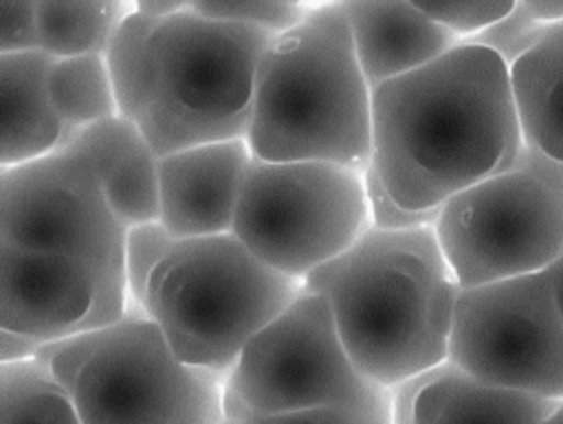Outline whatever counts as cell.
<instances>
[{
  "label": "cell",
  "mask_w": 563,
  "mask_h": 424,
  "mask_svg": "<svg viewBox=\"0 0 563 424\" xmlns=\"http://www.w3.org/2000/svg\"><path fill=\"white\" fill-rule=\"evenodd\" d=\"M449 363L481 384L563 402V316L548 278L460 290Z\"/></svg>",
  "instance_id": "cell-9"
},
{
  "label": "cell",
  "mask_w": 563,
  "mask_h": 424,
  "mask_svg": "<svg viewBox=\"0 0 563 424\" xmlns=\"http://www.w3.org/2000/svg\"><path fill=\"white\" fill-rule=\"evenodd\" d=\"M365 178V195H367V206H369V219L372 228L379 230H412L421 226H435L440 210H429V213H412L401 208L384 187L382 178L374 172L369 165L363 172Z\"/></svg>",
  "instance_id": "cell-27"
},
{
  "label": "cell",
  "mask_w": 563,
  "mask_h": 424,
  "mask_svg": "<svg viewBox=\"0 0 563 424\" xmlns=\"http://www.w3.org/2000/svg\"><path fill=\"white\" fill-rule=\"evenodd\" d=\"M528 14L541 23H563V0H523Z\"/></svg>",
  "instance_id": "cell-30"
},
{
  "label": "cell",
  "mask_w": 563,
  "mask_h": 424,
  "mask_svg": "<svg viewBox=\"0 0 563 424\" xmlns=\"http://www.w3.org/2000/svg\"><path fill=\"white\" fill-rule=\"evenodd\" d=\"M48 90L66 133L120 116L104 55L57 59L51 70Z\"/></svg>",
  "instance_id": "cell-20"
},
{
  "label": "cell",
  "mask_w": 563,
  "mask_h": 424,
  "mask_svg": "<svg viewBox=\"0 0 563 424\" xmlns=\"http://www.w3.org/2000/svg\"><path fill=\"white\" fill-rule=\"evenodd\" d=\"M341 8L369 88L424 68L460 45L451 30L406 0H352Z\"/></svg>",
  "instance_id": "cell-14"
},
{
  "label": "cell",
  "mask_w": 563,
  "mask_h": 424,
  "mask_svg": "<svg viewBox=\"0 0 563 424\" xmlns=\"http://www.w3.org/2000/svg\"><path fill=\"white\" fill-rule=\"evenodd\" d=\"M219 424H244V422H242V420H234V417H228V415H225V417H223Z\"/></svg>",
  "instance_id": "cell-34"
},
{
  "label": "cell",
  "mask_w": 563,
  "mask_h": 424,
  "mask_svg": "<svg viewBox=\"0 0 563 424\" xmlns=\"http://www.w3.org/2000/svg\"><path fill=\"white\" fill-rule=\"evenodd\" d=\"M190 10L197 12L203 19L219 21V23H232V25H244L271 32L275 36L285 34L294 28H298L309 6L302 3H282V0H271V3H257V0H249V3H225V0H197L190 3Z\"/></svg>",
  "instance_id": "cell-24"
},
{
  "label": "cell",
  "mask_w": 563,
  "mask_h": 424,
  "mask_svg": "<svg viewBox=\"0 0 563 424\" xmlns=\"http://www.w3.org/2000/svg\"><path fill=\"white\" fill-rule=\"evenodd\" d=\"M129 307L122 278L0 242V329L48 346L113 325Z\"/></svg>",
  "instance_id": "cell-12"
},
{
  "label": "cell",
  "mask_w": 563,
  "mask_h": 424,
  "mask_svg": "<svg viewBox=\"0 0 563 424\" xmlns=\"http://www.w3.org/2000/svg\"><path fill=\"white\" fill-rule=\"evenodd\" d=\"M41 53L36 3L32 0H3L0 3V55Z\"/></svg>",
  "instance_id": "cell-28"
},
{
  "label": "cell",
  "mask_w": 563,
  "mask_h": 424,
  "mask_svg": "<svg viewBox=\"0 0 563 424\" xmlns=\"http://www.w3.org/2000/svg\"><path fill=\"white\" fill-rule=\"evenodd\" d=\"M554 404L481 384L449 361L393 391L395 424H541Z\"/></svg>",
  "instance_id": "cell-15"
},
{
  "label": "cell",
  "mask_w": 563,
  "mask_h": 424,
  "mask_svg": "<svg viewBox=\"0 0 563 424\" xmlns=\"http://www.w3.org/2000/svg\"><path fill=\"white\" fill-rule=\"evenodd\" d=\"M111 0H41L36 28L41 53L55 59L107 55L109 45L133 12Z\"/></svg>",
  "instance_id": "cell-19"
},
{
  "label": "cell",
  "mask_w": 563,
  "mask_h": 424,
  "mask_svg": "<svg viewBox=\"0 0 563 424\" xmlns=\"http://www.w3.org/2000/svg\"><path fill=\"white\" fill-rule=\"evenodd\" d=\"M543 275H545L548 282H550V290H552L556 309H559V314L563 316V253L543 271Z\"/></svg>",
  "instance_id": "cell-32"
},
{
  "label": "cell",
  "mask_w": 563,
  "mask_h": 424,
  "mask_svg": "<svg viewBox=\"0 0 563 424\" xmlns=\"http://www.w3.org/2000/svg\"><path fill=\"white\" fill-rule=\"evenodd\" d=\"M124 240L126 226L84 156L53 152L0 170V242L73 258L124 280Z\"/></svg>",
  "instance_id": "cell-11"
},
{
  "label": "cell",
  "mask_w": 563,
  "mask_h": 424,
  "mask_svg": "<svg viewBox=\"0 0 563 424\" xmlns=\"http://www.w3.org/2000/svg\"><path fill=\"white\" fill-rule=\"evenodd\" d=\"M302 290L230 232L176 242L150 280L143 309L180 361L228 377L246 344Z\"/></svg>",
  "instance_id": "cell-5"
},
{
  "label": "cell",
  "mask_w": 563,
  "mask_h": 424,
  "mask_svg": "<svg viewBox=\"0 0 563 424\" xmlns=\"http://www.w3.org/2000/svg\"><path fill=\"white\" fill-rule=\"evenodd\" d=\"M0 424H81L68 395L38 357L0 363Z\"/></svg>",
  "instance_id": "cell-21"
},
{
  "label": "cell",
  "mask_w": 563,
  "mask_h": 424,
  "mask_svg": "<svg viewBox=\"0 0 563 424\" xmlns=\"http://www.w3.org/2000/svg\"><path fill=\"white\" fill-rule=\"evenodd\" d=\"M552 25L541 23L528 14L523 3H516L511 14H507L496 25L478 32L476 36L460 41L462 45H474V48H485L503 59L507 68L519 64L526 55L545 41Z\"/></svg>",
  "instance_id": "cell-25"
},
{
  "label": "cell",
  "mask_w": 563,
  "mask_h": 424,
  "mask_svg": "<svg viewBox=\"0 0 563 424\" xmlns=\"http://www.w3.org/2000/svg\"><path fill=\"white\" fill-rule=\"evenodd\" d=\"M526 150L509 68L474 45L372 88V167L406 210L449 199Z\"/></svg>",
  "instance_id": "cell-1"
},
{
  "label": "cell",
  "mask_w": 563,
  "mask_h": 424,
  "mask_svg": "<svg viewBox=\"0 0 563 424\" xmlns=\"http://www.w3.org/2000/svg\"><path fill=\"white\" fill-rule=\"evenodd\" d=\"M38 359L68 391L81 424H219L225 417L228 377L180 361L140 309L48 344Z\"/></svg>",
  "instance_id": "cell-6"
},
{
  "label": "cell",
  "mask_w": 563,
  "mask_h": 424,
  "mask_svg": "<svg viewBox=\"0 0 563 424\" xmlns=\"http://www.w3.org/2000/svg\"><path fill=\"white\" fill-rule=\"evenodd\" d=\"M223 406L228 417L242 420L244 424H395L393 391L363 402L320 406L287 415H255L228 395L223 398Z\"/></svg>",
  "instance_id": "cell-22"
},
{
  "label": "cell",
  "mask_w": 563,
  "mask_h": 424,
  "mask_svg": "<svg viewBox=\"0 0 563 424\" xmlns=\"http://www.w3.org/2000/svg\"><path fill=\"white\" fill-rule=\"evenodd\" d=\"M526 148L563 165V23L509 68Z\"/></svg>",
  "instance_id": "cell-18"
},
{
  "label": "cell",
  "mask_w": 563,
  "mask_h": 424,
  "mask_svg": "<svg viewBox=\"0 0 563 424\" xmlns=\"http://www.w3.org/2000/svg\"><path fill=\"white\" fill-rule=\"evenodd\" d=\"M302 287L330 305L352 363L372 384L397 391L449 361L460 285L435 226L369 228Z\"/></svg>",
  "instance_id": "cell-3"
},
{
  "label": "cell",
  "mask_w": 563,
  "mask_h": 424,
  "mask_svg": "<svg viewBox=\"0 0 563 424\" xmlns=\"http://www.w3.org/2000/svg\"><path fill=\"white\" fill-rule=\"evenodd\" d=\"M386 389L352 363L324 298L305 292L246 344L225 395L255 415H287L372 400Z\"/></svg>",
  "instance_id": "cell-10"
},
{
  "label": "cell",
  "mask_w": 563,
  "mask_h": 424,
  "mask_svg": "<svg viewBox=\"0 0 563 424\" xmlns=\"http://www.w3.org/2000/svg\"><path fill=\"white\" fill-rule=\"evenodd\" d=\"M55 57L0 55V167H16L57 152L66 127L51 100Z\"/></svg>",
  "instance_id": "cell-17"
},
{
  "label": "cell",
  "mask_w": 563,
  "mask_h": 424,
  "mask_svg": "<svg viewBox=\"0 0 563 424\" xmlns=\"http://www.w3.org/2000/svg\"><path fill=\"white\" fill-rule=\"evenodd\" d=\"M372 228L363 172L255 159L232 235L275 271L305 282Z\"/></svg>",
  "instance_id": "cell-8"
},
{
  "label": "cell",
  "mask_w": 563,
  "mask_h": 424,
  "mask_svg": "<svg viewBox=\"0 0 563 424\" xmlns=\"http://www.w3.org/2000/svg\"><path fill=\"white\" fill-rule=\"evenodd\" d=\"M541 424H563V402L554 404V409L545 415V420Z\"/></svg>",
  "instance_id": "cell-33"
},
{
  "label": "cell",
  "mask_w": 563,
  "mask_h": 424,
  "mask_svg": "<svg viewBox=\"0 0 563 424\" xmlns=\"http://www.w3.org/2000/svg\"><path fill=\"white\" fill-rule=\"evenodd\" d=\"M45 348L43 341L12 333V329H0V363H16L36 359Z\"/></svg>",
  "instance_id": "cell-29"
},
{
  "label": "cell",
  "mask_w": 563,
  "mask_h": 424,
  "mask_svg": "<svg viewBox=\"0 0 563 424\" xmlns=\"http://www.w3.org/2000/svg\"><path fill=\"white\" fill-rule=\"evenodd\" d=\"M187 6H190V3H167V0H161V3H154V0H150V3H147V0H143V3H135V12L163 21V19H169V17L183 12Z\"/></svg>",
  "instance_id": "cell-31"
},
{
  "label": "cell",
  "mask_w": 563,
  "mask_h": 424,
  "mask_svg": "<svg viewBox=\"0 0 563 424\" xmlns=\"http://www.w3.org/2000/svg\"><path fill=\"white\" fill-rule=\"evenodd\" d=\"M429 19L451 30L460 41L476 36L478 32L496 25L514 10V0H503V3H415Z\"/></svg>",
  "instance_id": "cell-26"
},
{
  "label": "cell",
  "mask_w": 563,
  "mask_h": 424,
  "mask_svg": "<svg viewBox=\"0 0 563 424\" xmlns=\"http://www.w3.org/2000/svg\"><path fill=\"white\" fill-rule=\"evenodd\" d=\"M273 41L271 32L210 21L190 6L163 21L133 10L104 55L120 116L158 156L246 138L260 62Z\"/></svg>",
  "instance_id": "cell-2"
},
{
  "label": "cell",
  "mask_w": 563,
  "mask_h": 424,
  "mask_svg": "<svg viewBox=\"0 0 563 424\" xmlns=\"http://www.w3.org/2000/svg\"><path fill=\"white\" fill-rule=\"evenodd\" d=\"M57 152H73L96 167L111 210L129 228L161 217V156L133 120L122 116L68 131Z\"/></svg>",
  "instance_id": "cell-16"
},
{
  "label": "cell",
  "mask_w": 563,
  "mask_h": 424,
  "mask_svg": "<svg viewBox=\"0 0 563 424\" xmlns=\"http://www.w3.org/2000/svg\"><path fill=\"white\" fill-rule=\"evenodd\" d=\"M246 143L255 159L271 163L369 167L372 88L356 62L341 3L309 8L298 28L268 45Z\"/></svg>",
  "instance_id": "cell-4"
},
{
  "label": "cell",
  "mask_w": 563,
  "mask_h": 424,
  "mask_svg": "<svg viewBox=\"0 0 563 424\" xmlns=\"http://www.w3.org/2000/svg\"><path fill=\"white\" fill-rule=\"evenodd\" d=\"M174 240L161 221H145L126 228L124 240V280L129 292V309H143L150 280L165 256L172 251Z\"/></svg>",
  "instance_id": "cell-23"
},
{
  "label": "cell",
  "mask_w": 563,
  "mask_h": 424,
  "mask_svg": "<svg viewBox=\"0 0 563 424\" xmlns=\"http://www.w3.org/2000/svg\"><path fill=\"white\" fill-rule=\"evenodd\" d=\"M435 235L460 290L543 273L563 253V165L526 148L449 199Z\"/></svg>",
  "instance_id": "cell-7"
},
{
  "label": "cell",
  "mask_w": 563,
  "mask_h": 424,
  "mask_svg": "<svg viewBox=\"0 0 563 424\" xmlns=\"http://www.w3.org/2000/svg\"><path fill=\"white\" fill-rule=\"evenodd\" d=\"M255 156L246 138L161 156V217L174 240L230 235Z\"/></svg>",
  "instance_id": "cell-13"
}]
</instances>
